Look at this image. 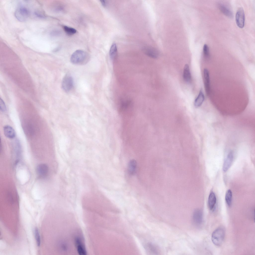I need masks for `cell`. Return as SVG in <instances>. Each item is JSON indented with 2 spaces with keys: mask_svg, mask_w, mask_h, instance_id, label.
Wrapping results in <instances>:
<instances>
[{
  "mask_svg": "<svg viewBox=\"0 0 255 255\" xmlns=\"http://www.w3.org/2000/svg\"><path fill=\"white\" fill-rule=\"evenodd\" d=\"M86 53L81 50L75 51L72 55L70 59L71 62L75 64H83L86 63L88 61Z\"/></svg>",
  "mask_w": 255,
  "mask_h": 255,
  "instance_id": "1",
  "label": "cell"
},
{
  "mask_svg": "<svg viewBox=\"0 0 255 255\" xmlns=\"http://www.w3.org/2000/svg\"><path fill=\"white\" fill-rule=\"evenodd\" d=\"M225 231L222 227H220L213 232L211 236V240L213 243L216 246L220 245L224 240L225 236Z\"/></svg>",
  "mask_w": 255,
  "mask_h": 255,
  "instance_id": "2",
  "label": "cell"
},
{
  "mask_svg": "<svg viewBox=\"0 0 255 255\" xmlns=\"http://www.w3.org/2000/svg\"><path fill=\"white\" fill-rule=\"evenodd\" d=\"M30 14L29 10L23 6L18 7L14 13L16 18L20 22H24L27 20Z\"/></svg>",
  "mask_w": 255,
  "mask_h": 255,
  "instance_id": "3",
  "label": "cell"
},
{
  "mask_svg": "<svg viewBox=\"0 0 255 255\" xmlns=\"http://www.w3.org/2000/svg\"><path fill=\"white\" fill-rule=\"evenodd\" d=\"M73 80L72 77L70 75L66 74L63 79L62 86L63 90L66 92L69 91L73 86Z\"/></svg>",
  "mask_w": 255,
  "mask_h": 255,
  "instance_id": "4",
  "label": "cell"
},
{
  "mask_svg": "<svg viewBox=\"0 0 255 255\" xmlns=\"http://www.w3.org/2000/svg\"><path fill=\"white\" fill-rule=\"evenodd\" d=\"M236 21L238 26L242 28L244 26L245 15L244 11L242 7L239 8L237 10L236 15Z\"/></svg>",
  "mask_w": 255,
  "mask_h": 255,
  "instance_id": "5",
  "label": "cell"
},
{
  "mask_svg": "<svg viewBox=\"0 0 255 255\" xmlns=\"http://www.w3.org/2000/svg\"><path fill=\"white\" fill-rule=\"evenodd\" d=\"M75 242L78 254L80 255H85L86 254V250L84 245L81 238L77 237L75 239Z\"/></svg>",
  "mask_w": 255,
  "mask_h": 255,
  "instance_id": "6",
  "label": "cell"
},
{
  "mask_svg": "<svg viewBox=\"0 0 255 255\" xmlns=\"http://www.w3.org/2000/svg\"><path fill=\"white\" fill-rule=\"evenodd\" d=\"M192 219L194 223L197 225H200L203 220V213L202 211L199 209H195L193 213Z\"/></svg>",
  "mask_w": 255,
  "mask_h": 255,
  "instance_id": "7",
  "label": "cell"
},
{
  "mask_svg": "<svg viewBox=\"0 0 255 255\" xmlns=\"http://www.w3.org/2000/svg\"><path fill=\"white\" fill-rule=\"evenodd\" d=\"M203 77L205 90L207 95H208L210 90V79L209 72L207 69H204Z\"/></svg>",
  "mask_w": 255,
  "mask_h": 255,
  "instance_id": "8",
  "label": "cell"
},
{
  "mask_svg": "<svg viewBox=\"0 0 255 255\" xmlns=\"http://www.w3.org/2000/svg\"><path fill=\"white\" fill-rule=\"evenodd\" d=\"M143 50L145 54L152 58H157L159 55L158 51L156 49L152 47H144L143 48Z\"/></svg>",
  "mask_w": 255,
  "mask_h": 255,
  "instance_id": "9",
  "label": "cell"
},
{
  "mask_svg": "<svg viewBox=\"0 0 255 255\" xmlns=\"http://www.w3.org/2000/svg\"><path fill=\"white\" fill-rule=\"evenodd\" d=\"M234 154L232 151H230L227 155L224 162L223 170L224 172H226L231 166L233 161Z\"/></svg>",
  "mask_w": 255,
  "mask_h": 255,
  "instance_id": "10",
  "label": "cell"
},
{
  "mask_svg": "<svg viewBox=\"0 0 255 255\" xmlns=\"http://www.w3.org/2000/svg\"><path fill=\"white\" fill-rule=\"evenodd\" d=\"M4 133L5 136L9 138H14L16 135L15 132L13 128L9 125L5 126L3 128Z\"/></svg>",
  "mask_w": 255,
  "mask_h": 255,
  "instance_id": "11",
  "label": "cell"
},
{
  "mask_svg": "<svg viewBox=\"0 0 255 255\" xmlns=\"http://www.w3.org/2000/svg\"><path fill=\"white\" fill-rule=\"evenodd\" d=\"M183 77L184 81L187 83H190L191 80V76L189 66L187 64H185L184 67Z\"/></svg>",
  "mask_w": 255,
  "mask_h": 255,
  "instance_id": "12",
  "label": "cell"
},
{
  "mask_svg": "<svg viewBox=\"0 0 255 255\" xmlns=\"http://www.w3.org/2000/svg\"><path fill=\"white\" fill-rule=\"evenodd\" d=\"M36 171L37 174L41 176H46L48 174V166L44 164H41L37 167Z\"/></svg>",
  "mask_w": 255,
  "mask_h": 255,
  "instance_id": "13",
  "label": "cell"
},
{
  "mask_svg": "<svg viewBox=\"0 0 255 255\" xmlns=\"http://www.w3.org/2000/svg\"><path fill=\"white\" fill-rule=\"evenodd\" d=\"M218 5L219 9L224 14L229 17H233L232 12L226 6L221 3H219Z\"/></svg>",
  "mask_w": 255,
  "mask_h": 255,
  "instance_id": "14",
  "label": "cell"
},
{
  "mask_svg": "<svg viewBox=\"0 0 255 255\" xmlns=\"http://www.w3.org/2000/svg\"><path fill=\"white\" fill-rule=\"evenodd\" d=\"M137 167V162L134 159L131 160L129 162L128 165V171L129 174L133 175L135 173Z\"/></svg>",
  "mask_w": 255,
  "mask_h": 255,
  "instance_id": "15",
  "label": "cell"
},
{
  "mask_svg": "<svg viewBox=\"0 0 255 255\" xmlns=\"http://www.w3.org/2000/svg\"><path fill=\"white\" fill-rule=\"evenodd\" d=\"M216 202V198L215 193L213 192L210 193L208 198V204L209 209L212 210L214 208Z\"/></svg>",
  "mask_w": 255,
  "mask_h": 255,
  "instance_id": "16",
  "label": "cell"
},
{
  "mask_svg": "<svg viewBox=\"0 0 255 255\" xmlns=\"http://www.w3.org/2000/svg\"><path fill=\"white\" fill-rule=\"evenodd\" d=\"M204 100V96L202 90H201L194 102V105L196 107L200 106Z\"/></svg>",
  "mask_w": 255,
  "mask_h": 255,
  "instance_id": "17",
  "label": "cell"
},
{
  "mask_svg": "<svg viewBox=\"0 0 255 255\" xmlns=\"http://www.w3.org/2000/svg\"><path fill=\"white\" fill-rule=\"evenodd\" d=\"M117 54V48L115 43H113L111 45L109 51V55L111 59L113 60L115 59Z\"/></svg>",
  "mask_w": 255,
  "mask_h": 255,
  "instance_id": "18",
  "label": "cell"
},
{
  "mask_svg": "<svg viewBox=\"0 0 255 255\" xmlns=\"http://www.w3.org/2000/svg\"><path fill=\"white\" fill-rule=\"evenodd\" d=\"M147 249L150 253L154 255H157L158 253V249L156 246L152 243H148L146 246Z\"/></svg>",
  "mask_w": 255,
  "mask_h": 255,
  "instance_id": "19",
  "label": "cell"
},
{
  "mask_svg": "<svg viewBox=\"0 0 255 255\" xmlns=\"http://www.w3.org/2000/svg\"><path fill=\"white\" fill-rule=\"evenodd\" d=\"M225 200L228 205L229 207L230 206L232 202V193L231 190L230 189L228 190L226 193Z\"/></svg>",
  "mask_w": 255,
  "mask_h": 255,
  "instance_id": "20",
  "label": "cell"
},
{
  "mask_svg": "<svg viewBox=\"0 0 255 255\" xmlns=\"http://www.w3.org/2000/svg\"><path fill=\"white\" fill-rule=\"evenodd\" d=\"M63 29L66 33L69 35H72L76 32V30L74 28L66 26H64Z\"/></svg>",
  "mask_w": 255,
  "mask_h": 255,
  "instance_id": "21",
  "label": "cell"
},
{
  "mask_svg": "<svg viewBox=\"0 0 255 255\" xmlns=\"http://www.w3.org/2000/svg\"><path fill=\"white\" fill-rule=\"evenodd\" d=\"M34 234L37 245L39 247L41 244V238L39 231L37 228H36L34 229Z\"/></svg>",
  "mask_w": 255,
  "mask_h": 255,
  "instance_id": "22",
  "label": "cell"
},
{
  "mask_svg": "<svg viewBox=\"0 0 255 255\" xmlns=\"http://www.w3.org/2000/svg\"><path fill=\"white\" fill-rule=\"evenodd\" d=\"M203 53L205 58H208L210 56L209 51V47L206 44L204 45L203 47Z\"/></svg>",
  "mask_w": 255,
  "mask_h": 255,
  "instance_id": "23",
  "label": "cell"
},
{
  "mask_svg": "<svg viewBox=\"0 0 255 255\" xmlns=\"http://www.w3.org/2000/svg\"><path fill=\"white\" fill-rule=\"evenodd\" d=\"M35 16L41 18H44L46 17L45 15L42 12L39 11H36L34 12Z\"/></svg>",
  "mask_w": 255,
  "mask_h": 255,
  "instance_id": "24",
  "label": "cell"
},
{
  "mask_svg": "<svg viewBox=\"0 0 255 255\" xmlns=\"http://www.w3.org/2000/svg\"><path fill=\"white\" fill-rule=\"evenodd\" d=\"M0 110L2 112H4L6 111V108L5 103L1 98L0 99Z\"/></svg>",
  "mask_w": 255,
  "mask_h": 255,
  "instance_id": "25",
  "label": "cell"
},
{
  "mask_svg": "<svg viewBox=\"0 0 255 255\" xmlns=\"http://www.w3.org/2000/svg\"><path fill=\"white\" fill-rule=\"evenodd\" d=\"M60 34V32L58 30H54L52 31L50 33V35L52 37L56 36H58Z\"/></svg>",
  "mask_w": 255,
  "mask_h": 255,
  "instance_id": "26",
  "label": "cell"
},
{
  "mask_svg": "<svg viewBox=\"0 0 255 255\" xmlns=\"http://www.w3.org/2000/svg\"><path fill=\"white\" fill-rule=\"evenodd\" d=\"M100 1L102 5L104 6H106L107 4V2L104 0H100Z\"/></svg>",
  "mask_w": 255,
  "mask_h": 255,
  "instance_id": "27",
  "label": "cell"
}]
</instances>
